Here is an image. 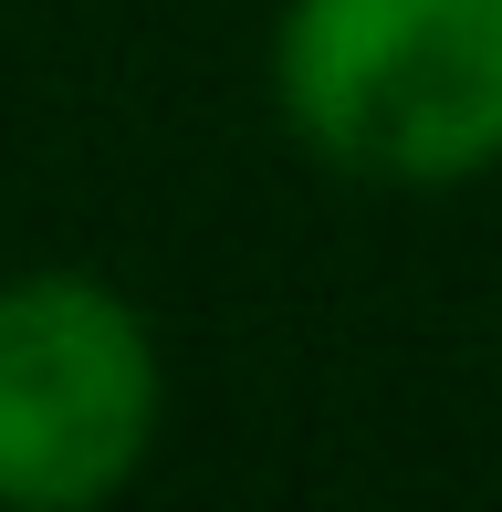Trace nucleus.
I'll return each mask as SVG.
<instances>
[{
    "mask_svg": "<svg viewBox=\"0 0 502 512\" xmlns=\"http://www.w3.org/2000/svg\"><path fill=\"white\" fill-rule=\"evenodd\" d=\"M157 335L95 272L0 283V512H95L157 450Z\"/></svg>",
    "mask_w": 502,
    "mask_h": 512,
    "instance_id": "obj_2",
    "label": "nucleus"
},
{
    "mask_svg": "<svg viewBox=\"0 0 502 512\" xmlns=\"http://www.w3.org/2000/svg\"><path fill=\"white\" fill-rule=\"evenodd\" d=\"M272 95L356 189H461L502 168V0H293Z\"/></svg>",
    "mask_w": 502,
    "mask_h": 512,
    "instance_id": "obj_1",
    "label": "nucleus"
}]
</instances>
